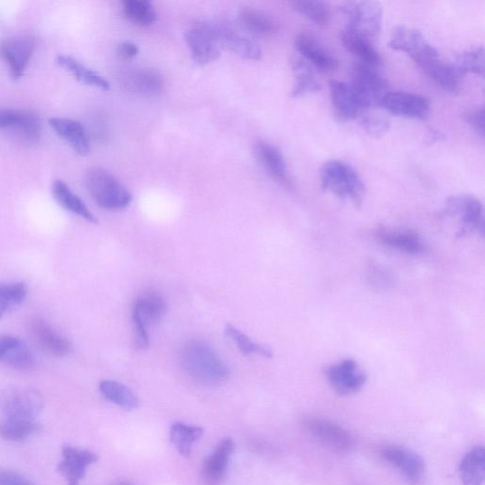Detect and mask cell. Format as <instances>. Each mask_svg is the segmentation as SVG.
<instances>
[{
	"label": "cell",
	"mask_w": 485,
	"mask_h": 485,
	"mask_svg": "<svg viewBox=\"0 0 485 485\" xmlns=\"http://www.w3.org/2000/svg\"><path fill=\"white\" fill-rule=\"evenodd\" d=\"M180 362L189 377L206 385L221 384L229 376L223 359L203 340H187L181 348Z\"/></svg>",
	"instance_id": "obj_1"
},
{
	"label": "cell",
	"mask_w": 485,
	"mask_h": 485,
	"mask_svg": "<svg viewBox=\"0 0 485 485\" xmlns=\"http://www.w3.org/2000/svg\"><path fill=\"white\" fill-rule=\"evenodd\" d=\"M321 187L340 199L350 200L359 206L365 195V186L357 171L350 165L332 160L321 169Z\"/></svg>",
	"instance_id": "obj_2"
},
{
	"label": "cell",
	"mask_w": 485,
	"mask_h": 485,
	"mask_svg": "<svg viewBox=\"0 0 485 485\" xmlns=\"http://www.w3.org/2000/svg\"><path fill=\"white\" fill-rule=\"evenodd\" d=\"M86 186L97 205L108 210L126 209L132 202L131 192L102 168H94L86 174Z\"/></svg>",
	"instance_id": "obj_3"
},
{
	"label": "cell",
	"mask_w": 485,
	"mask_h": 485,
	"mask_svg": "<svg viewBox=\"0 0 485 485\" xmlns=\"http://www.w3.org/2000/svg\"><path fill=\"white\" fill-rule=\"evenodd\" d=\"M167 312V303L157 294H148L135 302L132 312L134 344L135 350L145 351L149 347L148 328L158 324Z\"/></svg>",
	"instance_id": "obj_4"
},
{
	"label": "cell",
	"mask_w": 485,
	"mask_h": 485,
	"mask_svg": "<svg viewBox=\"0 0 485 485\" xmlns=\"http://www.w3.org/2000/svg\"><path fill=\"white\" fill-rule=\"evenodd\" d=\"M44 407L42 395L26 387H11L0 392V414L8 420L35 421Z\"/></svg>",
	"instance_id": "obj_5"
},
{
	"label": "cell",
	"mask_w": 485,
	"mask_h": 485,
	"mask_svg": "<svg viewBox=\"0 0 485 485\" xmlns=\"http://www.w3.org/2000/svg\"><path fill=\"white\" fill-rule=\"evenodd\" d=\"M389 46L395 51L409 55L424 72L440 61L437 50L416 29L406 27L395 29Z\"/></svg>",
	"instance_id": "obj_6"
},
{
	"label": "cell",
	"mask_w": 485,
	"mask_h": 485,
	"mask_svg": "<svg viewBox=\"0 0 485 485\" xmlns=\"http://www.w3.org/2000/svg\"><path fill=\"white\" fill-rule=\"evenodd\" d=\"M340 10L346 19L345 29L370 41L379 35L383 21V8L379 3L351 2L344 4Z\"/></svg>",
	"instance_id": "obj_7"
},
{
	"label": "cell",
	"mask_w": 485,
	"mask_h": 485,
	"mask_svg": "<svg viewBox=\"0 0 485 485\" xmlns=\"http://www.w3.org/2000/svg\"><path fill=\"white\" fill-rule=\"evenodd\" d=\"M446 212L459 219L457 238L470 236L476 230L483 231V206L471 195H455L445 202Z\"/></svg>",
	"instance_id": "obj_8"
},
{
	"label": "cell",
	"mask_w": 485,
	"mask_h": 485,
	"mask_svg": "<svg viewBox=\"0 0 485 485\" xmlns=\"http://www.w3.org/2000/svg\"><path fill=\"white\" fill-rule=\"evenodd\" d=\"M35 44V38L31 34H18L0 41V58L6 63L14 80L23 79Z\"/></svg>",
	"instance_id": "obj_9"
},
{
	"label": "cell",
	"mask_w": 485,
	"mask_h": 485,
	"mask_svg": "<svg viewBox=\"0 0 485 485\" xmlns=\"http://www.w3.org/2000/svg\"><path fill=\"white\" fill-rule=\"evenodd\" d=\"M377 68L357 62L351 70V87L367 108L380 106L387 93V82Z\"/></svg>",
	"instance_id": "obj_10"
},
{
	"label": "cell",
	"mask_w": 485,
	"mask_h": 485,
	"mask_svg": "<svg viewBox=\"0 0 485 485\" xmlns=\"http://www.w3.org/2000/svg\"><path fill=\"white\" fill-rule=\"evenodd\" d=\"M0 129L11 134L27 145L40 142L42 122L33 111L27 109H0Z\"/></svg>",
	"instance_id": "obj_11"
},
{
	"label": "cell",
	"mask_w": 485,
	"mask_h": 485,
	"mask_svg": "<svg viewBox=\"0 0 485 485\" xmlns=\"http://www.w3.org/2000/svg\"><path fill=\"white\" fill-rule=\"evenodd\" d=\"M324 374L330 385L340 396H351L362 390L367 381L366 374L359 363L351 359L327 366Z\"/></svg>",
	"instance_id": "obj_12"
},
{
	"label": "cell",
	"mask_w": 485,
	"mask_h": 485,
	"mask_svg": "<svg viewBox=\"0 0 485 485\" xmlns=\"http://www.w3.org/2000/svg\"><path fill=\"white\" fill-rule=\"evenodd\" d=\"M185 41L192 60L199 65L206 66L219 60L220 45L212 25H193L185 33Z\"/></svg>",
	"instance_id": "obj_13"
},
{
	"label": "cell",
	"mask_w": 485,
	"mask_h": 485,
	"mask_svg": "<svg viewBox=\"0 0 485 485\" xmlns=\"http://www.w3.org/2000/svg\"><path fill=\"white\" fill-rule=\"evenodd\" d=\"M380 106L397 117L425 120L431 113V102L425 97L409 92H387Z\"/></svg>",
	"instance_id": "obj_14"
},
{
	"label": "cell",
	"mask_w": 485,
	"mask_h": 485,
	"mask_svg": "<svg viewBox=\"0 0 485 485\" xmlns=\"http://www.w3.org/2000/svg\"><path fill=\"white\" fill-rule=\"evenodd\" d=\"M305 430L323 444L338 452H350L355 446L353 436L341 425L320 417H310L303 421Z\"/></svg>",
	"instance_id": "obj_15"
},
{
	"label": "cell",
	"mask_w": 485,
	"mask_h": 485,
	"mask_svg": "<svg viewBox=\"0 0 485 485\" xmlns=\"http://www.w3.org/2000/svg\"><path fill=\"white\" fill-rule=\"evenodd\" d=\"M385 461L396 468L405 479L413 483H419L425 472L424 459L416 452L398 445H387L381 451Z\"/></svg>",
	"instance_id": "obj_16"
},
{
	"label": "cell",
	"mask_w": 485,
	"mask_h": 485,
	"mask_svg": "<svg viewBox=\"0 0 485 485\" xmlns=\"http://www.w3.org/2000/svg\"><path fill=\"white\" fill-rule=\"evenodd\" d=\"M295 47L303 61L322 72H333L339 67L336 57L312 33H299L295 38Z\"/></svg>",
	"instance_id": "obj_17"
},
{
	"label": "cell",
	"mask_w": 485,
	"mask_h": 485,
	"mask_svg": "<svg viewBox=\"0 0 485 485\" xmlns=\"http://www.w3.org/2000/svg\"><path fill=\"white\" fill-rule=\"evenodd\" d=\"M98 459V455L90 451L66 445L63 448L62 460L58 463L57 471L66 479L68 485H80L87 469Z\"/></svg>",
	"instance_id": "obj_18"
},
{
	"label": "cell",
	"mask_w": 485,
	"mask_h": 485,
	"mask_svg": "<svg viewBox=\"0 0 485 485\" xmlns=\"http://www.w3.org/2000/svg\"><path fill=\"white\" fill-rule=\"evenodd\" d=\"M329 89L335 113L340 121L355 120L366 109L350 84L332 80Z\"/></svg>",
	"instance_id": "obj_19"
},
{
	"label": "cell",
	"mask_w": 485,
	"mask_h": 485,
	"mask_svg": "<svg viewBox=\"0 0 485 485\" xmlns=\"http://www.w3.org/2000/svg\"><path fill=\"white\" fill-rule=\"evenodd\" d=\"M236 450L231 438L223 439L204 461L201 470L203 485H220L226 475L229 462Z\"/></svg>",
	"instance_id": "obj_20"
},
{
	"label": "cell",
	"mask_w": 485,
	"mask_h": 485,
	"mask_svg": "<svg viewBox=\"0 0 485 485\" xmlns=\"http://www.w3.org/2000/svg\"><path fill=\"white\" fill-rule=\"evenodd\" d=\"M255 153L271 179L285 188L293 187L284 154L278 147L273 144L259 141L256 144Z\"/></svg>",
	"instance_id": "obj_21"
},
{
	"label": "cell",
	"mask_w": 485,
	"mask_h": 485,
	"mask_svg": "<svg viewBox=\"0 0 485 485\" xmlns=\"http://www.w3.org/2000/svg\"><path fill=\"white\" fill-rule=\"evenodd\" d=\"M30 326L32 335L36 342L51 356L63 358L71 353V342L67 338L56 332L44 320L41 318L33 319Z\"/></svg>",
	"instance_id": "obj_22"
},
{
	"label": "cell",
	"mask_w": 485,
	"mask_h": 485,
	"mask_svg": "<svg viewBox=\"0 0 485 485\" xmlns=\"http://www.w3.org/2000/svg\"><path fill=\"white\" fill-rule=\"evenodd\" d=\"M212 27L220 47L224 46L244 60H261L263 52L256 42L229 27L222 25H212Z\"/></svg>",
	"instance_id": "obj_23"
},
{
	"label": "cell",
	"mask_w": 485,
	"mask_h": 485,
	"mask_svg": "<svg viewBox=\"0 0 485 485\" xmlns=\"http://www.w3.org/2000/svg\"><path fill=\"white\" fill-rule=\"evenodd\" d=\"M123 85L126 90L135 94L157 96L164 89V79L157 70L145 68L125 74Z\"/></svg>",
	"instance_id": "obj_24"
},
{
	"label": "cell",
	"mask_w": 485,
	"mask_h": 485,
	"mask_svg": "<svg viewBox=\"0 0 485 485\" xmlns=\"http://www.w3.org/2000/svg\"><path fill=\"white\" fill-rule=\"evenodd\" d=\"M49 124L53 131L68 142L77 154L88 156L90 153L89 139L85 127L79 122L69 118L54 117L49 120Z\"/></svg>",
	"instance_id": "obj_25"
},
{
	"label": "cell",
	"mask_w": 485,
	"mask_h": 485,
	"mask_svg": "<svg viewBox=\"0 0 485 485\" xmlns=\"http://www.w3.org/2000/svg\"><path fill=\"white\" fill-rule=\"evenodd\" d=\"M376 237L382 244L407 255H420L424 250L421 237L414 230L383 228L377 230Z\"/></svg>",
	"instance_id": "obj_26"
},
{
	"label": "cell",
	"mask_w": 485,
	"mask_h": 485,
	"mask_svg": "<svg viewBox=\"0 0 485 485\" xmlns=\"http://www.w3.org/2000/svg\"><path fill=\"white\" fill-rule=\"evenodd\" d=\"M341 42L347 51L359 58L360 63L378 68L381 65V57L372 44V41L353 31L345 29L341 33Z\"/></svg>",
	"instance_id": "obj_27"
},
{
	"label": "cell",
	"mask_w": 485,
	"mask_h": 485,
	"mask_svg": "<svg viewBox=\"0 0 485 485\" xmlns=\"http://www.w3.org/2000/svg\"><path fill=\"white\" fill-rule=\"evenodd\" d=\"M51 191L57 203L65 210L79 216L91 224L98 222L85 202L76 195L64 181L57 180L53 182Z\"/></svg>",
	"instance_id": "obj_28"
},
{
	"label": "cell",
	"mask_w": 485,
	"mask_h": 485,
	"mask_svg": "<svg viewBox=\"0 0 485 485\" xmlns=\"http://www.w3.org/2000/svg\"><path fill=\"white\" fill-rule=\"evenodd\" d=\"M462 485H482L485 479V451L477 445L462 458L459 468Z\"/></svg>",
	"instance_id": "obj_29"
},
{
	"label": "cell",
	"mask_w": 485,
	"mask_h": 485,
	"mask_svg": "<svg viewBox=\"0 0 485 485\" xmlns=\"http://www.w3.org/2000/svg\"><path fill=\"white\" fill-rule=\"evenodd\" d=\"M56 62L71 73L75 77V79L79 82L101 90H109L110 84L101 74L86 67L79 61H76L75 58L66 54H60L56 57Z\"/></svg>",
	"instance_id": "obj_30"
},
{
	"label": "cell",
	"mask_w": 485,
	"mask_h": 485,
	"mask_svg": "<svg viewBox=\"0 0 485 485\" xmlns=\"http://www.w3.org/2000/svg\"><path fill=\"white\" fill-rule=\"evenodd\" d=\"M290 65L295 79L294 87L291 91V96L294 98L316 93L321 89V84L313 68L303 61L302 57H294Z\"/></svg>",
	"instance_id": "obj_31"
},
{
	"label": "cell",
	"mask_w": 485,
	"mask_h": 485,
	"mask_svg": "<svg viewBox=\"0 0 485 485\" xmlns=\"http://www.w3.org/2000/svg\"><path fill=\"white\" fill-rule=\"evenodd\" d=\"M238 18L243 27L252 34L271 37L279 31L273 17L255 8L245 7L241 9L238 13Z\"/></svg>",
	"instance_id": "obj_32"
},
{
	"label": "cell",
	"mask_w": 485,
	"mask_h": 485,
	"mask_svg": "<svg viewBox=\"0 0 485 485\" xmlns=\"http://www.w3.org/2000/svg\"><path fill=\"white\" fill-rule=\"evenodd\" d=\"M204 434L201 426L188 424L183 422L173 423L170 430V441L174 449L183 457H189L192 445Z\"/></svg>",
	"instance_id": "obj_33"
},
{
	"label": "cell",
	"mask_w": 485,
	"mask_h": 485,
	"mask_svg": "<svg viewBox=\"0 0 485 485\" xmlns=\"http://www.w3.org/2000/svg\"><path fill=\"white\" fill-rule=\"evenodd\" d=\"M424 73L446 92L456 93L461 89L463 75L453 63H446L440 60Z\"/></svg>",
	"instance_id": "obj_34"
},
{
	"label": "cell",
	"mask_w": 485,
	"mask_h": 485,
	"mask_svg": "<svg viewBox=\"0 0 485 485\" xmlns=\"http://www.w3.org/2000/svg\"><path fill=\"white\" fill-rule=\"evenodd\" d=\"M99 389L107 400L119 406L126 411H134L139 407L140 401L137 396L120 382L103 380L99 385Z\"/></svg>",
	"instance_id": "obj_35"
},
{
	"label": "cell",
	"mask_w": 485,
	"mask_h": 485,
	"mask_svg": "<svg viewBox=\"0 0 485 485\" xmlns=\"http://www.w3.org/2000/svg\"><path fill=\"white\" fill-rule=\"evenodd\" d=\"M123 12L128 21L139 27H148L157 22L158 13L146 0H125Z\"/></svg>",
	"instance_id": "obj_36"
},
{
	"label": "cell",
	"mask_w": 485,
	"mask_h": 485,
	"mask_svg": "<svg viewBox=\"0 0 485 485\" xmlns=\"http://www.w3.org/2000/svg\"><path fill=\"white\" fill-rule=\"evenodd\" d=\"M42 426L36 421L8 420L0 421V437L6 441L21 442L40 433Z\"/></svg>",
	"instance_id": "obj_37"
},
{
	"label": "cell",
	"mask_w": 485,
	"mask_h": 485,
	"mask_svg": "<svg viewBox=\"0 0 485 485\" xmlns=\"http://www.w3.org/2000/svg\"><path fill=\"white\" fill-rule=\"evenodd\" d=\"M225 334L236 343L241 353L245 356L258 355L266 359L274 358V352L269 348L251 340L232 324L226 325Z\"/></svg>",
	"instance_id": "obj_38"
},
{
	"label": "cell",
	"mask_w": 485,
	"mask_h": 485,
	"mask_svg": "<svg viewBox=\"0 0 485 485\" xmlns=\"http://www.w3.org/2000/svg\"><path fill=\"white\" fill-rule=\"evenodd\" d=\"M302 15L318 25H327L331 19V11L327 4L314 0H297L293 4Z\"/></svg>",
	"instance_id": "obj_39"
},
{
	"label": "cell",
	"mask_w": 485,
	"mask_h": 485,
	"mask_svg": "<svg viewBox=\"0 0 485 485\" xmlns=\"http://www.w3.org/2000/svg\"><path fill=\"white\" fill-rule=\"evenodd\" d=\"M453 64L462 75L473 73L483 76L484 48L476 46L464 51L457 57V61Z\"/></svg>",
	"instance_id": "obj_40"
},
{
	"label": "cell",
	"mask_w": 485,
	"mask_h": 485,
	"mask_svg": "<svg viewBox=\"0 0 485 485\" xmlns=\"http://www.w3.org/2000/svg\"><path fill=\"white\" fill-rule=\"evenodd\" d=\"M28 294L23 283L0 284V319L14 306L22 304Z\"/></svg>",
	"instance_id": "obj_41"
},
{
	"label": "cell",
	"mask_w": 485,
	"mask_h": 485,
	"mask_svg": "<svg viewBox=\"0 0 485 485\" xmlns=\"http://www.w3.org/2000/svg\"><path fill=\"white\" fill-rule=\"evenodd\" d=\"M4 362L16 370L25 371L33 367L34 359L28 345L19 339L5 358Z\"/></svg>",
	"instance_id": "obj_42"
},
{
	"label": "cell",
	"mask_w": 485,
	"mask_h": 485,
	"mask_svg": "<svg viewBox=\"0 0 485 485\" xmlns=\"http://www.w3.org/2000/svg\"><path fill=\"white\" fill-rule=\"evenodd\" d=\"M361 126L366 133L374 138L382 137L390 129L389 120L377 114L363 116Z\"/></svg>",
	"instance_id": "obj_43"
},
{
	"label": "cell",
	"mask_w": 485,
	"mask_h": 485,
	"mask_svg": "<svg viewBox=\"0 0 485 485\" xmlns=\"http://www.w3.org/2000/svg\"><path fill=\"white\" fill-rule=\"evenodd\" d=\"M484 108L483 107L471 109L465 113L464 120L481 138L484 137Z\"/></svg>",
	"instance_id": "obj_44"
},
{
	"label": "cell",
	"mask_w": 485,
	"mask_h": 485,
	"mask_svg": "<svg viewBox=\"0 0 485 485\" xmlns=\"http://www.w3.org/2000/svg\"><path fill=\"white\" fill-rule=\"evenodd\" d=\"M0 485H34L30 480L17 472L0 469Z\"/></svg>",
	"instance_id": "obj_45"
},
{
	"label": "cell",
	"mask_w": 485,
	"mask_h": 485,
	"mask_svg": "<svg viewBox=\"0 0 485 485\" xmlns=\"http://www.w3.org/2000/svg\"><path fill=\"white\" fill-rule=\"evenodd\" d=\"M139 48L137 45L131 42H123L119 45L117 53L122 61H130L132 58L139 54Z\"/></svg>",
	"instance_id": "obj_46"
},
{
	"label": "cell",
	"mask_w": 485,
	"mask_h": 485,
	"mask_svg": "<svg viewBox=\"0 0 485 485\" xmlns=\"http://www.w3.org/2000/svg\"><path fill=\"white\" fill-rule=\"evenodd\" d=\"M18 340L19 339L14 336H0V361H4L8 352L17 343Z\"/></svg>",
	"instance_id": "obj_47"
},
{
	"label": "cell",
	"mask_w": 485,
	"mask_h": 485,
	"mask_svg": "<svg viewBox=\"0 0 485 485\" xmlns=\"http://www.w3.org/2000/svg\"><path fill=\"white\" fill-rule=\"evenodd\" d=\"M115 485H133V484L126 482V481H120L118 483H116Z\"/></svg>",
	"instance_id": "obj_48"
}]
</instances>
